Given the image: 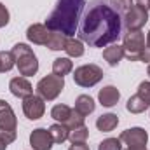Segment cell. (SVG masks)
<instances>
[{
	"instance_id": "36",
	"label": "cell",
	"mask_w": 150,
	"mask_h": 150,
	"mask_svg": "<svg viewBox=\"0 0 150 150\" xmlns=\"http://www.w3.org/2000/svg\"><path fill=\"white\" fill-rule=\"evenodd\" d=\"M129 150H147V147L145 149H129Z\"/></svg>"
},
{
	"instance_id": "5",
	"label": "cell",
	"mask_w": 150,
	"mask_h": 150,
	"mask_svg": "<svg viewBox=\"0 0 150 150\" xmlns=\"http://www.w3.org/2000/svg\"><path fill=\"white\" fill-rule=\"evenodd\" d=\"M63 89H65V79L63 77H58V75H54V74L40 79L38 84H37V93L44 101L56 100L61 94Z\"/></svg>"
},
{
	"instance_id": "1",
	"label": "cell",
	"mask_w": 150,
	"mask_h": 150,
	"mask_svg": "<svg viewBox=\"0 0 150 150\" xmlns=\"http://www.w3.org/2000/svg\"><path fill=\"white\" fill-rule=\"evenodd\" d=\"M122 33V18L110 0H91L79 25V37L91 47H107Z\"/></svg>"
},
{
	"instance_id": "31",
	"label": "cell",
	"mask_w": 150,
	"mask_h": 150,
	"mask_svg": "<svg viewBox=\"0 0 150 150\" xmlns=\"http://www.w3.org/2000/svg\"><path fill=\"white\" fill-rule=\"evenodd\" d=\"M140 61H145V63H150V47H145L143 52H142V58Z\"/></svg>"
},
{
	"instance_id": "23",
	"label": "cell",
	"mask_w": 150,
	"mask_h": 150,
	"mask_svg": "<svg viewBox=\"0 0 150 150\" xmlns=\"http://www.w3.org/2000/svg\"><path fill=\"white\" fill-rule=\"evenodd\" d=\"M70 113H72V108H70L68 105H54L52 110H51V117H52L56 122L65 124V122L68 120Z\"/></svg>"
},
{
	"instance_id": "7",
	"label": "cell",
	"mask_w": 150,
	"mask_h": 150,
	"mask_svg": "<svg viewBox=\"0 0 150 150\" xmlns=\"http://www.w3.org/2000/svg\"><path fill=\"white\" fill-rule=\"evenodd\" d=\"M101 79H103V70L98 65H94V63L82 65V67L75 68V72H74L75 84L80 86V87H93Z\"/></svg>"
},
{
	"instance_id": "29",
	"label": "cell",
	"mask_w": 150,
	"mask_h": 150,
	"mask_svg": "<svg viewBox=\"0 0 150 150\" xmlns=\"http://www.w3.org/2000/svg\"><path fill=\"white\" fill-rule=\"evenodd\" d=\"M110 4L117 12H126L131 7V0H110Z\"/></svg>"
},
{
	"instance_id": "24",
	"label": "cell",
	"mask_w": 150,
	"mask_h": 150,
	"mask_svg": "<svg viewBox=\"0 0 150 150\" xmlns=\"http://www.w3.org/2000/svg\"><path fill=\"white\" fill-rule=\"evenodd\" d=\"M16 65L14 54L11 51H0V74H5L9 70H12Z\"/></svg>"
},
{
	"instance_id": "16",
	"label": "cell",
	"mask_w": 150,
	"mask_h": 150,
	"mask_svg": "<svg viewBox=\"0 0 150 150\" xmlns=\"http://www.w3.org/2000/svg\"><path fill=\"white\" fill-rule=\"evenodd\" d=\"M94 108H96V103H94V100L91 98V96H87V94H80L77 100H75V110L80 113V115H89V113L94 112Z\"/></svg>"
},
{
	"instance_id": "25",
	"label": "cell",
	"mask_w": 150,
	"mask_h": 150,
	"mask_svg": "<svg viewBox=\"0 0 150 150\" xmlns=\"http://www.w3.org/2000/svg\"><path fill=\"white\" fill-rule=\"evenodd\" d=\"M87 136H89V129H87V126L84 124V126L75 127V129H72V131H70L68 140H70L72 143H86Z\"/></svg>"
},
{
	"instance_id": "6",
	"label": "cell",
	"mask_w": 150,
	"mask_h": 150,
	"mask_svg": "<svg viewBox=\"0 0 150 150\" xmlns=\"http://www.w3.org/2000/svg\"><path fill=\"white\" fill-rule=\"evenodd\" d=\"M122 47H124V56L129 61H140L142 52L145 49V35H143V32L142 30L126 32Z\"/></svg>"
},
{
	"instance_id": "14",
	"label": "cell",
	"mask_w": 150,
	"mask_h": 150,
	"mask_svg": "<svg viewBox=\"0 0 150 150\" xmlns=\"http://www.w3.org/2000/svg\"><path fill=\"white\" fill-rule=\"evenodd\" d=\"M119 98H120V93H119V89L113 87V86H107V87L100 89V93H98L100 103H101L103 107H108V108L113 107V105H117Z\"/></svg>"
},
{
	"instance_id": "20",
	"label": "cell",
	"mask_w": 150,
	"mask_h": 150,
	"mask_svg": "<svg viewBox=\"0 0 150 150\" xmlns=\"http://www.w3.org/2000/svg\"><path fill=\"white\" fill-rule=\"evenodd\" d=\"M67 40H68V37L63 35L61 32H51V37H49V40H47L45 47H49L51 51H61V49L65 51Z\"/></svg>"
},
{
	"instance_id": "19",
	"label": "cell",
	"mask_w": 150,
	"mask_h": 150,
	"mask_svg": "<svg viewBox=\"0 0 150 150\" xmlns=\"http://www.w3.org/2000/svg\"><path fill=\"white\" fill-rule=\"evenodd\" d=\"M74 70V63L70 61V58H56L52 63V74L58 77H65Z\"/></svg>"
},
{
	"instance_id": "12",
	"label": "cell",
	"mask_w": 150,
	"mask_h": 150,
	"mask_svg": "<svg viewBox=\"0 0 150 150\" xmlns=\"http://www.w3.org/2000/svg\"><path fill=\"white\" fill-rule=\"evenodd\" d=\"M9 89L16 98H21V100L33 94V87H32V84L26 77H14L9 82Z\"/></svg>"
},
{
	"instance_id": "27",
	"label": "cell",
	"mask_w": 150,
	"mask_h": 150,
	"mask_svg": "<svg viewBox=\"0 0 150 150\" xmlns=\"http://www.w3.org/2000/svg\"><path fill=\"white\" fill-rule=\"evenodd\" d=\"M98 150H122V145L119 138H107L98 145Z\"/></svg>"
},
{
	"instance_id": "13",
	"label": "cell",
	"mask_w": 150,
	"mask_h": 150,
	"mask_svg": "<svg viewBox=\"0 0 150 150\" xmlns=\"http://www.w3.org/2000/svg\"><path fill=\"white\" fill-rule=\"evenodd\" d=\"M51 32H52V30H49L45 25L35 23V25L28 26V30H26V38H28L30 42L37 44V45H45L47 40H49V37H51Z\"/></svg>"
},
{
	"instance_id": "34",
	"label": "cell",
	"mask_w": 150,
	"mask_h": 150,
	"mask_svg": "<svg viewBox=\"0 0 150 150\" xmlns=\"http://www.w3.org/2000/svg\"><path fill=\"white\" fill-rule=\"evenodd\" d=\"M7 147H9V143L4 140V136H2V133H0V150H5Z\"/></svg>"
},
{
	"instance_id": "21",
	"label": "cell",
	"mask_w": 150,
	"mask_h": 150,
	"mask_svg": "<svg viewBox=\"0 0 150 150\" xmlns=\"http://www.w3.org/2000/svg\"><path fill=\"white\" fill-rule=\"evenodd\" d=\"M149 107H150V103H147V101H145L143 98H140L138 94L131 96V98L127 100V103H126L127 112H131V113H142V112H145Z\"/></svg>"
},
{
	"instance_id": "8",
	"label": "cell",
	"mask_w": 150,
	"mask_h": 150,
	"mask_svg": "<svg viewBox=\"0 0 150 150\" xmlns=\"http://www.w3.org/2000/svg\"><path fill=\"white\" fill-rule=\"evenodd\" d=\"M149 21V12L138 5H131L122 18V26L126 32H136L142 30L145 26V23Z\"/></svg>"
},
{
	"instance_id": "4",
	"label": "cell",
	"mask_w": 150,
	"mask_h": 150,
	"mask_svg": "<svg viewBox=\"0 0 150 150\" xmlns=\"http://www.w3.org/2000/svg\"><path fill=\"white\" fill-rule=\"evenodd\" d=\"M16 131H18L16 113L5 100H0V133L9 145L16 140Z\"/></svg>"
},
{
	"instance_id": "9",
	"label": "cell",
	"mask_w": 150,
	"mask_h": 150,
	"mask_svg": "<svg viewBox=\"0 0 150 150\" xmlns=\"http://www.w3.org/2000/svg\"><path fill=\"white\" fill-rule=\"evenodd\" d=\"M120 143H126L127 150L129 149H145L149 142V133L143 127H131L120 133L119 136Z\"/></svg>"
},
{
	"instance_id": "18",
	"label": "cell",
	"mask_w": 150,
	"mask_h": 150,
	"mask_svg": "<svg viewBox=\"0 0 150 150\" xmlns=\"http://www.w3.org/2000/svg\"><path fill=\"white\" fill-rule=\"evenodd\" d=\"M49 133H51V138H52V142H54V143H63V142H67V140H68L70 129H68L65 124L56 122V124H52V126L49 127Z\"/></svg>"
},
{
	"instance_id": "35",
	"label": "cell",
	"mask_w": 150,
	"mask_h": 150,
	"mask_svg": "<svg viewBox=\"0 0 150 150\" xmlns=\"http://www.w3.org/2000/svg\"><path fill=\"white\" fill-rule=\"evenodd\" d=\"M147 47H150V32H149V35H147Z\"/></svg>"
},
{
	"instance_id": "15",
	"label": "cell",
	"mask_w": 150,
	"mask_h": 150,
	"mask_svg": "<svg viewBox=\"0 0 150 150\" xmlns=\"http://www.w3.org/2000/svg\"><path fill=\"white\" fill-rule=\"evenodd\" d=\"M103 58H105V61H107L110 67H117V65L120 63V59L124 58V47L119 45V44H112V45L105 47Z\"/></svg>"
},
{
	"instance_id": "3",
	"label": "cell",
	"mask_w": 150,
	"mask_h": 150,
	"mask_svg": "<svg viewBox=\"0 0 150 150\" xmlns=\"http://www.w3.org/2000/svg\"><path fill=\"white\" fill-rule=\"evenodd\" d=\"M14 54V59H16V67L19 70V75L23 77H32L38 72V61L37 56L33 54L32 47H28L26 44H16L11 51Z\"/></svg>"
},
{
	"instance_id": "30",
	"label": "cell",
	"mask_w": 150,
	"mask_h": 150,
	"mask_svg": "<svg viewBox=\"0 0 150 150\" xmlns=\"http://www.w3.org/2000/svg\"><path fill=\"white\" fill-rule=\"evenodd\" d=\"M9 11H7V7L0 2V28H4L7 23H9Z\"/></svg>"
},
{
	"instance_id": "10",
	"label": "cell",
	"mask_w": 150,
	"mask_h": 150,
	"mask_svg": "<svg viewBox=\"0 0 150 150\" xmlns=\"http://www.w3.org/2000/svg\"><path fill=\"white\" fill-rule=\"evenodd\" d=\"M23 112L30 120H37L45 112V103H44V100L40 96L32 94V96L23 100Z\"/></svg>"
},
{
	"instance_id": "2",
	"label": "cell",
	"mask_w": 150,
	"mask_h": 150,
	"mask_svg": "<svg viewBox=\"0 0 150 150\" xmlns=\"http://www.w3.org/2000/svg\"><path fill=\"white\" fill-rule=\"evenodd\" d=\"M86 7V0H58L56 7L45 19V26L52 32H61L67 37L75 35L79 19Z\"/></svg>"
},
{
	"instance_id": "26",
	"label": "cell",
	"mask_w": 150,
	"mask_h": 150,
	"mask_svg": "<svg viewBox=\"0 0 150 150\" xmlns=\"http://www.w3.org/2000/svg\"><path fill=\"white\" fill-rule=\"evenodd\" d=\"M84 115H80V113L77 112L75 108H72V113H70V117H68V120L65 122V126L72 131V129H75V127H80V126H84Z\"/></svg>"
},
{
	"instance_id": "37",
	"label": "cell",
	"mask_w": 150,
	"mask_h": 150,
	"mask_svg": "<svg viewBox=\"0 0 150 150\" xmlns=\"http://www.w3.org/2000/svg\"><path fill=\"white\" fill-rule=\"evenodd\" d=\"M147 74H149V77H150V65H149V68H147Z\"/></svg>"
},
{
	"instance_id": "11",
	"label": "cell",
	"mask_w": 150,
	"mask_h": 150,
	"mask_svg": "<svg viewBox=\"0 0 150 150\" xmlns=\"http://www.w3.org/2000/svg\"><path fill=\"white\" fill-rule=\"evenodd\" d=\"M52 138H51V133L49 129H44V127H37L32 131L30 134V145L33 150H51L52 149Z\"/></svg>"
},
{
	"instance_id": "28",
	"label": "cell",
	"mask_w": 150,
	"mask_h": 150,
	"mask_svg": "<svg viewBox=\"0 0 150 150\" xmlns=\"http://www.w3.org/2000/svg\"><path fill=\"white\" fill-rule=\"evenodd\" d=\"M140 98H143L147 103H150V82H142L138 86V93H136Z\"/></svg>"
},
{
	"instance_id": "33",
	"label": "cell",
	"mask_w": 150,
	"mask_h": 150,
	"mask_svg": "<svg viewBox=\"0 0 150 150\" xmlns=\"http://www.w3.org/2000/svg\"><path fill=\"white\" fill-rule=\"evenodd\" d=\"M68 150H89V147L86 143H72V147Z\"/></svg>"
},
{
	"instance_id": "22",
	"label": "cell",
	"mask_w": 150,
	"mask_h": 150,
	"mask_svg": "<svg viewBox=\"0 0 150 150\" xmlns=\"http://www.w3.org/2000/svg\"><path fill=\"white\" fill-rule=\"evenodd\" d=\"M65 51L70 58H80L84 54V44L82 40H77V38L68 37L67 40V45H65Z\"/></svg>"
},
{
	"instance_id": "17",
	"label": "cell",
	"mask_w": 150,
	"mask_h": 150,
	"mask_svg": "<svg viewBox=\"0 0 150 150\" xmlns=\"http://www.w3.org/2000/svg\"><path fill=\"white\" fill-rule=\"evenodd\" d=\"M117 124H119V117L115 113H105V115L98 117V120H96V127L100 131H103V133L113 131L117 127Z\"/></svg>"
},
{
	"instance_id": "32",
	"label": "cell",
	"mask_w": 150,
	"mask_h": 150,
	"mask_svg": "<svg viewBox=\"0 0 150 150\" xmlns=\"http://www.w3.org/2000/svg\"><path fill=\"white\" fill-rule=\"evenodd\" d=\"M136 2V5L138 7H142V9H145L147 12H149V9H150V0H134Z\"/></svg>"
}]
</instances>
